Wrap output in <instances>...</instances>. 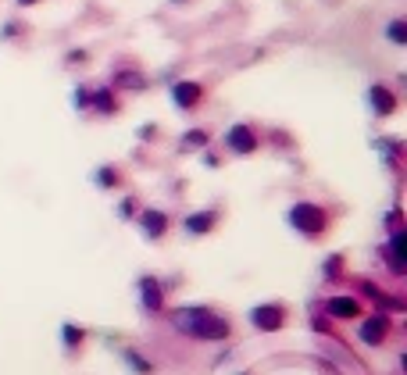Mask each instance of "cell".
I'll use <instances>...</instances> for the list:
<instances>
[{"label": "cell", "instance_id": "6da1fadb", "mask_svg": "<svg viewBox=\"0 0 407 375\" xmlns=\"http://www.w3.org/2000/svg\"><path fill=\"white\" fill-rule=\"evenodd\" d=\"M172 329L193 343H229L232 339V322L211 304H182L165 311Z\"/></svg>", "mask_w": 407, "mask_h": 375}, {"label": "cell", "instance_id": "7a4b0ae2", "mask_svg": "<svg viewBox=\"0 0 407 375\" xmlns=\"http://www.w3.org/2000/svg\"><path fill=\"white\" fill-rule=\"evenodd\" d=\"M286 226L304 240V243H325L336 226V211L318 200H293L286 207Z\"/></svg>", "mask_w": 407, "mask_h": 375}, {"label": "cell", "instance_id": "3957f363", "mask_svg": "<svg viewBox=\"0 0 407 375\" xmlns=\"http://www.w3.org/2000/svg\"><path fill=\"white\" fill-rule=\"evenodd\" d=\"M246 322H250V329H258V332H265V336H272V332H283L290 322H293V307H290V300H261V304H254L246 311Z\"/></svg>", "mask_w": 407, "mask_h": 375}, {"label": "cell", "instance_id": "277c9868", "mask_svg": "<svg viewBox=\"0 0 407 375\" xmlns=\"http://www.w3.org/2000/svg\"><path fill=\"white\" fill-rule=\"evenodd\" d=\"M354 325H357V339L364 343L368 351H383L386 343L393 339V332H397V322H393V315H390L386 307L364 311V315H361Z\"/></svg>", "mask_w": 407, "mask_h": 375}, {"label": "cell", "instance_id": "5b68a950", "mask_svg": "<svg viewBox=\"0 0 407 375\" xmlns=\"http://www.w3.org/2000/svg\"><path fill=\"white\" fill-rule=\"evenodd\" d=\"M261 147H265V136L254 122H232L222 136V150L229 158H254Z\"/></svg>", "mask_w": 407, "mask_h": 375}, {"label": "cell", "instance_id": "8992f818", "mask_svg": "<svg viewBox=\"0 0 407 375\" xmlns=\"http://www.w3.org/2000/svg\"><path fill=\"white\" fill-rule=\"evenodd\" d=\"M136 300H140V307L147 311L150 318H161L168 311V286H165V279L154 275V272L136 275Z\"/></svg>", "mask_w": 407, "mask_h": 375}, {"label": "cell", "instance_id": "52a82bcc", "mask_svg": "<svg viewBox=\"0 0 407 375\" xmlns=\"http://www.w3.org/2000/svg\"><path fill=\"white\" fill-rule=\"evenodd\" d=\"M133 222H136V229L143 233V240H147V243H165V240H168V233L175 229L172 211L154 207V204H143V207H140V214L133 218Z\"/></svg>", "mask_w": 407, "mask_h": 375}, {"label": "cell", "instance_id": "ba28073f", "mask_svg": "<svg viewBox=\"0 0 407 375\" xmlns=\"http://www.w3.org/2000/svg\"><path fill=\"white\" fill-rule=\"evenodd\" d=\"M222 222H225V207H197L182 218L179 229L186 240H204V236H214Z\"/></svg>", "mask_w": 407, "mask_h": 375}, {"label": "cell", "instance_id": "9c48e42d", "mask_svg": "<svg viewBox=\"0 0 407 375\" xmlns=\"http://www.w3.org/2000/svg\"><path fill=\"white\" fill-rule=\"evenodd\" d=\"M379 254L390 268L393 279H404L407 275V226H397V229H386V243L379 247Z\"/></svg>", "mask_w": 407, "mask_h": 375}, {"label": "cell", "instance_id": "30bf717a", "mask_svg": "<svg viewBox=\"0 0 407 375\" xmlns=\"http://www.w3.org/2000/svg\"><path fill=\"white\" fill-rule=\"evenodd\" d=\"M322 311H325L329 322L350 325V322H357V318L364 315L368 307H364V297H357V293H332V297H325Z\"/></svg>", "mask_w": 407, "mask_h": 375}, {"label": "cell", "instance_id": "8fae6325", "mask_svg": "<svg viewBox=\"0 0 407 375\" xmlns=\"http://www.w3.org/2000/svg\"><path fill=\"white\" fill-rule=\"evenodd\" d=\"M168 97H172V104H175L182 115H193V111H200L204 101H207V86H204L200 79H179V82H172Z\"/></svg>", "mask_w": 407, "mask_h": 375}, {"label": "cell", "instance_id": "7c38bea8", "mask_svg": "<svg viewBox=\"0 0 407 375\" xmlns=\"http://www.w3.org/2000/svg\"><path fill=\"white\" fill-rule=\"evenodd\" d=\"M57 339H61V351H65V358H79L86 347H89V339H93V332L82 325V322H75V318H65L61 322V329H57Z\"/></svg>", "mask_w": 407, "mask_h": 375}, {"label": "cell", "instance_id": "4fadbf2b", "mask_svg": "<svg viewBox=\"0 0 407 375\" xmlns=\"http://www.w3.org/2000/svg\"><path fill=\"white\" fill-rule=\"evenodd\" d=\"M364 97H368V108H371V115L379 118V122H386V118H393V115L400 111V97H397V89H393V86H386V82H371Z\"/></svg>", "mask_w": 407, "mask_h": 375}, {"label": "cell", "instance_id": "5bb4252c", "mask_svg": "<svg viewBox=\"0 0 407 375\" xmlns=\"http://www.w3.org/2000/svg\"><path fill=\"white\" fill-rule=\"evenodd\" d=\"M89 111L101 115V118H114L121 115V93L111 86V82H101L89 89Z\"/></svg>", "mask_w": 407, "mask_h": 375}, {"label": "cell", "instance_id": "9a60e30c", "mask_svg": "<svg viewBox=\"0 0 407 375\" xmlns=\"http://www.w3.org/2000/svg\"><path fill=\"white\" fill-rule=\"evenodd\" d=\"M89 182H93V190H101V193H121L125 190V168L114 165V161H104L89 172Z\"/></svg>", "mask_w": 407, "mask_h": 375}, {"label": "cell", "instance_id": "2e32d148", "mask_svg": "<svg viewBox=\"0 0 407 375\" xmlns=\"http://www.w3.org/2000/svg\"><path fill=\"white\" fill-rule=\"evenodd\" d=\"M111 86H114L118 93H147V89H150V79H147L140 68L125 65V68H114V72H111Z\"/></svg>", "mask_w": 407, "mask_h": 375}, {"label": "cell", "instance_id": "e0dca14e", "mask_svg": "<svg viewBox=\"0 0 407 375\" xmlns=\"http://www.w3.org/2000/svg\"><path fill=\"white\" fill-rule=\"evenodd\" d=\"M214 143V133L207 129V125H193V129H186L182 136H179V154H200L204 147H211Z\"/></svg>", "mask_w": 407, "mask_h": 375}, {"label": "cell", "instance_id": "ac0fdd59", "mask_svg": "<svg viewBox=\"0 0 407 375\" xmlns=\"http://www.w3.org/2000/svg\"><path fill=\"white\" fill-rule=\"evenodd\" d=\"M118 358H121L125 368H129V375H158V365H154L140 347H121Z\"/></svg>", "mask_w": 407, "mask_h": 375}, {"label": "cell", "instance_id": "d6986e66", "mask_svg": "<svg viewBox=\"0 0 407 375\" xmlns=\"http://www.w3.org/2000/svg\"><path fill=\"white\" fill-rule=\"evenodd\" d=\"M371 147L390 161V168H400V158H404V140L400 136H379V140H371Z\"/></svg>", "mask_w": 407, "mask_h": 375}, {"label": "cell", "instance_id": "ffe728a7", "mask_svg": "<svg viewBox=\"0 0 407 375\" xmlns=\"http://www.w3.org/2000/svg\"><path fill=\"white\" fill-rule=\"evenodd\" d=\"M354 286L361 290L357 297H368V300H379V304H383L386 311H390V307H400V300H393L390 293H383L379 286H375V283H371V279H354Z\"/></svg>", "mask_w": 407, "mask_h": 375}, {"label": "cell", "instance_id": "44dd1931", "mask_svg": "<svg viewBox=\"0 0 407 375\" xmlns=\"http://www.w3.org/2000/svg\"><path fill=\"white\" fill-rule=\"evenodd\" d=\"M140 207H143V197H140V193H125V190H121V200H118L114 214L121 218V222H133V218L140 214Z\"/></svg>", "mask_w": 407, "mask_h": 375}, {"label": "cell", "instance_id": "7402d4cb", "mask_svg": "<svg viewBox=\"0 0 407 375\" xmlns=\"http://www.w3.org/2000/svg\"><path fill=\"white\" fill-rule=\"evenodd\" d=\"M386 40L393 47H407V18L404 15H397V18L386 22Z\"/></svg>", "mask_w": 407, "mask_h": 375}, {"label": "cell", "instance_id": "603a6c76", "mask_svg": "<svg viewBox=\"0 0 407 375\" xmlns=\"http://www.w3.org/2000/svg\"><path fill=\"white\" fill-rule=\"evenodd\" d=\"M29 36V22L25 18H8L4 25H0V40H25Z\"/></svg>", "mask_w": 407, "mask_h": 375}, {"label": "cell", "instance_id": "cb8c5ba5", "mask_svg": "<svg viewBox=\"0 0 407 375\" xmlns=\"http://www.w3.org/2000/svg\"><path fill=\"white\" fill-rule=\"evenodd\" d=\"M343 268H347V254H332L322 265V279H325V283H336V279L343 275Z\"/></svg>", "mask_w": 407, "mask_h": 375}, {"label": "cell", "instance_id": "d4e9b609", "mask_svg": "<svg viewBox=\"0 0 407 375\" xmlns=\"http://www.w3.org/2000/svg\"><path fill=\"white\" fill-rule=\"evenodd\" d=\"M89 89H93L89 82H75V86H72V108H75L79 115L89 111Z\"/></svg>", "mask_w": 407, "mask_h": 375}, {"label": "cell", "instance_id": "484cf974", "mask_svg": "<svg viewBox=\"0 0 407 375\" xmlns=\"http://www.w3.org/2000/svg\"><path fill=\"white\" fill-rule=\"evenodd\" d=\"M89 50L86 47H72V50H65V68H82V65H89Z\"/></svg>", "mask_w": 407, "mask_h": 375}, {"label": "cell", "instance_id": "4316f807", "mask_svg": "<svg viewBox=\"0 0 407 375\" xmlns=\"http://www.w3.org/2000/svg\"><path fill=\"white\" fill-rule=\"evenodd\" d=\"M136 140L140 143H158L161 140V125L158 122H143L140 129H136Z\"/></svg>", "mask_w": 407, "mask_h": 375}, {"label": "cell", "instance_id": "83f0119b", "mask_svg": "<svg viewBox=\"0 0 407 375\" xmlns=\"http://www.w3.org/2000/svg\"><path fill=\"white\" fill-rule=\"evenodd\" d=\"M222 161H225V158H222L214 147H204V150H200V165H204V168H222Z\"/></svg>", "mask_w": 407, "mask_h": 375}, {"label": "cell", "instance_id": "f1b7e54d", "mask_svg": "<svg viewBox=\"0 0 407 375\" xmlns=\"http://www.w3.org/2000/svg\"><path fill=\"white\" fill-rule=\"evenodd\" d=\"M397 226H404V211H400V207H393V211L386 214V229H397Z\"/></svg>", "mask_w": 407, "mask_h": 375}, {"label": "cell", "instance_id": "f546056e", "mask_svg": "<svg viewBox=\"0 0 407 375\" xmlns=\"http://www.w3.org/2000/svg\"><path fill=\"white\" fill-rule=\"evenodd\" d=\"M15 4H18V8H40L43 0H15Z\"/></svg>", "mask_w": 407, "mask_h": 375}, {"label": "cell", "instance_id": "4dcf8cb0", "mask_svg": "<svg viewBox=\"0 0 407 375\" xmlns=\"http://www.w3.org/2000/svg\"><path fill=\"white\" fill-rule=\"evenodd\" d=\"M168 4H175V8H179V4H190V0H168Z\"/></svg>", "mask_w": 407, "mask_h": 375}]
</instances>
